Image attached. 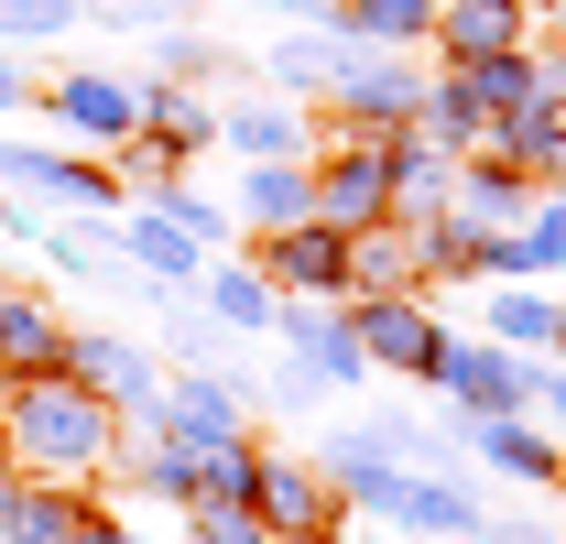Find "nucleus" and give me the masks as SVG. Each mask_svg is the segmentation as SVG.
I'll return each mask as SVG.
<instances>
[{"label":"nucleus","mask_w":566,"mask_h":544,"mask_svg":"<svg viewBox=\"0 0 566 544\" xmlns=\"http://www.w3.org/2000/svg\"><path fill=\"white\" fill-rule=\"evenodd\" d=\"M0 436H11V469H44V479H76V469H109L120 447V414L76 381L66 359L55 370H22L11 404H0Z\"/></svg>","instance_id":"1"},{"label":"nucleus","mask_w":566,"mask_h":544,"mask_svg":"<svg viewBox=\"0 0 566 544\" xmlns=\"http://www.w3.org/2000/svg\"><path fill=\"white\" fill-rule=\"evenodd\" d=\"M392 142L403 132H338L327 164H305V218H327V229H392Z\"/></svg>","instance_id":"2"},{"label":"nucleus","mask_w":566,"mask_h":544,"mask_svg":"<svg viewBox=\"0 0 566 544\" xmlns=\"http://www.w3.org/2000/svg\"><path fill=\"white\" fill-rule=\"evenodd\" d=\"M327 98H338V121H349V132H403V121L424 109V66H403L392 44H349V33H338Z\"/></svg>","instance_id":"3"},{"label":"nucleus","mask_w":566,"mask_h":544,"mask_svg":"<svg viewBox=\"0 0 566 544\" xmlns=\"http://www.w3.org/2000/svg\"><path fill=\"white\" fill-rule=\"evenodd\" d=\"M424 381L447 393V425H469V414H523V381H534V359H512L491 338H458V327H436V359H424Z\"/></svg>","instance_id":"4"},{"label":"nucleus","mask_w":566,"mask_h":544,"mask_svg":"<svg viewBox=\"0 0 566 544\" xmlns=\"http://www.w3.org/2000/svg\"><path fill=\"white\" fill-rule=\"evenodd\" d=\"M251 512L273 523V544H327L338 523H349L338 479L305 469V458H262V469H251Z\"/></svg>","instance_id":"5"},{"label":"nucleus","mask_w":566,"mask_h":544,"mask_svg":"<svg viewBox=\"0 0 566 544\" xmlns=\"http://www.w3.org/2000/svg\"><path fill=\"white\" fill-rule=\"evenodd\" d=\"M66 370H76L109 414H132V425H153V414H164V370H153L132 338H109V327H66Z\"/></svg>","instance_id":"6"},{"label":"nucleus","mask_w":566,"mask_h":544,"mask_svg":"<svg viewBox=\"0 0 566 544\" xmlns=\"http://www.w3.org/2000/svg\"><path fill=\"white\" fill-rule=\"evenodd\" d=\"M251 404H262V393L218 359V370H186V381L164 393V414H153V425H164L175 447H218V436H251Z\"/></svg>","instance_id":"7"},{"label":"nucleus","mask_w":566,"mask_h":544,"mask_svg":"<svg viewBox=\"0 0 566 544\" xmlns=\"http://www.w3.org/2000/svg\"><path fill=\"white\" fill-rule=\"evenodd\" d=\"M349 338L370 370H415L424 381V359H436V316H424V294L403 283V294H349Z\"/></svg>","instance_id":"8"},{"label":"nucleus","mask_w":566,"mask_h":544,"mask_svg":"<svg viewBox=\"0 0 566 544\" xmlns=\"http://www.w3.org/2000/svg\"><path fill=\"white\" fill-rule=\"evenodd\" d=\"M262 283L349 294V229H327V218H283V229H262Z\"/></svg>","instance_id":"9"},{"label":"nucleus","mask_w":566,"mask_h":544,"mask_svg":"<svg viewBox=\"0 0 566 544\" xmlns=\"http://www.w3.org/2000/svg\"><path fill=\"white\" fill-rule=\"evenodd\" d=\"M381 523H392V534H458V544H469L480 490H469L458 469H403V479H392V501H381Z\"/></svg>","instance_id":"10"},{"label":"nucleus","mask_w":566,"mask_h":544,"mask_svg":"<svg viewBox=\"0 0 566 544\" xmlns=\"http://www.w3.org/2000/svg\"><path fill=\"white\" fill-rule=\"evenodd\" d=\"M273 338L294 348V359H305V370H316V381H327V393H359V381H370V359H359V338H349V316H316V305H305V294H294V305H273Z\"/></svg>","instance_id":"11"},{"label":"nucleus","mask_w":566,"mask_h":544,"mask_svg":"<svg viewBox=\"0 0 566 544\" xmlns=\"http://www.w3.org/2000/svg\"><path fill=\"white\" fill-rule=\"evenodd\" d=\"M458 447H469L480 469H501V479H556V469H566V447H556V436H534L523 414H469V425H458Z\"/></svg>","instance_id":"12"},{"label":"nucleus","mask_w":566,"mask_h":544,"mask_svg":"<svg viewBox=\"0 0 566 544\" xmlns=\"http://www.w3.org/2000/svg\"><path fill=\"white\" fill-rule=\"evenodd\" d=\"M218 142H229L240 164H305V153H316L294 98H240V109H218Z\"/></svg>","instance_id":"13"},{"label":"nucleus","mask_w":566,"mask_h":544,"mask_svg":"<svg viewBox=\"0 0 566 544\" xmlns=\"http://www.w3.org/2000/svg\"><path fill=\"white\" fill-rule=\"evenodd\" d=\"M523 33H534L523 0H436V44H447V66H458V55H512Z\"/></svg>","instance_id":"14"},{"label":"nucleus","mask_w":566,"mask_h":544,"mask_svg":"<svg viewBox=\"0 0 566 544\" xmlns=\"http://www.w3.org/2000/svg\"><path fill=\"white\" fill-rule=\"evenodd\" d=\"M66 523H76V501L55 479H33V469L0 458V544H66Z\"/></svg>","instance_id":"15"},{"label":"nucleus","mask_w":566,"mask_h":544,"mask_svg":"<svg viewBox=\"0 0 566 544\" xmlns=\"http://www.w3.org/2000/svg\"><path fill=\"white\" fill-rule=\"evenodd\" d=\"M480 316H491V348H512V359H545L556 327H566V305H556V294H534L523 272H501V294L480 305Z\"/></svg>","instance_id":"16"},{"label":"nucleus","mask_w":566,"mask_h":544,"mask_svg":"<svg viewBox=\"0 0 566 544\" xmlns=\"http://www.w3.org/2000/svg\"><path fill=\"white\" fill-rule=\"evenodd\" d=\"M109 240H120V262H142L153 283H197V272H208V251H197V240H186V229H175L164 207H132V218H120Z\"/></svg>","instance_id":"17"},{"label":"nucleus","mask_w":566,"mask_h":544,"mask_svg":"<svg viewBox=\"0 0 566 544\" xmlns=\"http://www.w3.org/2000/svg\"><path fill=\"white\" fill-rule=\"evenodd\" d=\"M132 132H153V153L175 164V153H208V142H218V109L197 98V87H142V98H132Z\"/></svg>","instance_id":"18"},{"label":"nucleus","mask_w":566,"mask_h":544,"mask_svg":"<svg viewBox=\"0 0 566 544\" xmlns=\"http://www.w3.org/2000/svg\"><path fill=\"white\" fill-rule=\"evenodd\" d=\"M55 359H66V316L44 294H0V370L22 381V370H55Z\"/></svg>","instance_id":"19"},{"label":"nucleus","mask_w":566,"mask_h":544,"mask_svg":"<svg viewBox=\"0 0 566 544\" xmlns=\"http://www.w3.org/2000/svg\"><path fill=\"white\" fill-rule=\"evenodd\" d=\"M66 132H98V142H132V98L142 87H120V76H66V87H33Z\"/></svg>","instance_id":"20"},{"label":"nucleus","mask_w":566,"mask_h":544,"mask_svg":"<svg viewBox=\"0 0 566 544\" xmlns=\"http://www.w3.org/2000/svg\"><path fill=\"white\" fill-rule=\"evenodd\" d=\"M327 66H338V33L327 22H294L273 55H262V87L273 98H327Z\"/></svg>","instance_id":"21"},{"label":"nucleus","mask_w":566,"mask_h":544,"mask_svg":"<svg viewBox=\"0 0 566 544\" xmlns=\"http://www.w3.org/2000/svg\"><path fill=\"white\" fill-rule=\"evenodd\" d=\"M251 469H262V447H251V436L186 447V512H197V501H251Z\"/></svg>","instance_id":"22"},{"label":"nucleus","mask_w":566,"mask_h":544,"mask_svg":"<svg viewBox=\"0 0 566 544\" xmlns=\"http://www.w3.org/2000/svg\"><path fill=\"white\" fill-rule=\"evenodd\" d=\"M327 33H349V44H415V33H436V0H338Z\"/></svg>","instance_id":"23"},{"label":"nucleus","mask_w":566,"mask_h":544,"mask_svg":"<svg viewBox=\"0 0 566 544\" xmlns=\"http://www.w3.org/2000/svg\"><path fill=\"white\" fill-rule=\"evenodd\" d=\"M512 272H523V283L566 272V197H534L523 218H512Z\"/></svg>","instance_id":"24"},{"label":"nucleus","mask_w":566,"mask_h":544,"mask_svg":"<svg viewBox=\"0 0 566 544\" xmlns=\"http://www.w3.org/2000/svg\"><path fill=\"white\" fill-rule=\"evenodd\" d=\"M305 164H316V153H305ZM305 164H251V175H240V218H262V229L305 218V197H316V186H305Z\"/></svg>","instance_id":"25"},{"label":"nucleus","mask_w":566,"mask_h":544,"mask_svg":"<svg viewBox=\"0 0 566 544\" xmlns=\"http://www.w3.org/2000/svg\"><path fill=\"white\" fill-rule=\"evenodd\" d=\"M208 305H218V327H273V283H262V272H240V262H218L208 272Z\"/></svg>","instance_id":"26"},{"label":"nucleus","mask_w":566,"mask_h":544,"mask_svg":"<svg viewBox=\"0 0 566 544\" xmlns=\"http://www.w3.org/2000/svg\"><path fill=\"white\" fill-rule=\"evenodd\" d=\"M164 76L175 87H208V76H240V55L208 44V33H186V22H164Z\"/></svg>","instance_id":"27"},{"label":"nucleus","mask_w":566,"mask_h":544,"mask_svg":"<svg viewBox=\"0 0 566 544\" xmlns=\"http://www.w3.org/2000/svg\"><path fill=\"white\" fill-rule=\"evenodd\" d=\"M197 544H273V523L251 501H197Z\"/></svg>","instance_id":"28"},{"label":"nucleus","mask_w":566,"mask_h":544,"mask_svg":"<svg viewBox=\"0 0 566 544\" xmlns=\"http://www.w3.org/2000/svg\"><path fill=\"white\" fill-rule=\"evenodd\" d=\"M523 414H545V425H556V447H566V348H545V359H534V381H523Z\"/></svg>","instance_id":"29"},{"label":"nucleus","mask_w":566,"mask_h":544,"mask_svg":"<svg viewBox=\"0 0 566 544\" xmlns=\"http://www.w3.org/2000/svg\"><path fill=\"white\" fill-rule=\"evenodd\" d=\"M76 11H98V22H153V33H164V22H186L197 0H76Z\"/></svg>","instance_id":"30"},{"label":"nucleus","mask_w":566,"mask_h":544,"mask_svg":"<svg viewBox=\"0 0 566 544\" xmlns=\"http://www.w3.org/2000/svg\"><path fill=\"white\" fill-rule=\"evenodd\" d=\"M76 0H0V33H66Z\"/></svg>","instance_id":"31"},{"label":"nucleus","mask_w":566,"mask_h":544,"mask_svg":"<svg viewBox=\"0 0 566 544\" xmlns=\"http://www.w3.org/2000/svg\"><path fill=\"white\" fill-rule=\"evenodd\" d=\"M273 404H327V381H316L294 348H283V370H273Z\"/></svg>","instance_id":"32"},{"label":"nucleus","mask_w":566,"mask_h":544,"mask_svg":"<svg viewBox=\"0 0 566 544\" xmlns=\"http://www.w3.org/2000/svg\"><path fill=\"white\" fill-rule=\"evenodd\" d=\"M283 22H338V0H273Z\"/></svg>","instance_id":"33"},{"label":"nucleus","mask_w":566,"mask_h":544,"mask_svg":"<svg viewBox=\"0 0 566 544\" xmlns=\"http://www.w3.org/2000/svg\"><path fill=\"white\" fill-rule=\"evenodd\" d=\"M22 98H33V76H22L11 55H0V109H22Z\"/></svg>","instance_id":"34"},{"label":"nucleus","mask_w":566,"mask_h":544,"mask_svg":"<svg viewBox=\"0 0 566 544\" xmlns=\"http://www.w3.org/2000/svg\"><path fill=\"white\" fill-rule=\"evenodd\" d=\"M545 33H556V55H566V0H545Z\"/></svg>","instance_id":"35"},{"label":"nucleus","mask_w":566,"mask_h":544,"mask_svg":"<svg viewBox=\"0 0 566 544\" xmlns=\"http://www.w3.org/2000/svg\"><path fill=\"white\" fill-rule=\"evenodd\" d=\"M392 544H458V534H392Z\"/></svg>","instance_id":"36"},{"label":"nucleus","mask_w":566,"mask_h":544,"mask_svg":"<svg viewBox=\"0 0 566 544\" xmlns=\"http://www.w3.org/2000/svg\"><path fill=\"white\" fill-rule=\"evenodd\" d=\"M556 121H566V87H556Z\"/></svg>","instance_id":"37"},{"label":"nucleus","mask_w":566,"mask_h":544,"mask_svg":"<svg viewBox=\"0 0 566 544\" xmlns=\"http://www.w3.org/2000/svg\"><path fill=\"white\" fill-rule=\"evenodd\" d=\"M0 458H11V436H0Z\"/></svg>","instance_id":"38"},{"label":"nucleus","mask_w":566,"mask_h":544,"mask_svg":"<svg viewBox=\"0 0 566 544\" xmlns=\"http://www.w3.org/2000/svg\"><path fill=\"white\" fill-rule=\"evenodd\" d=\"M556 348H566V327H556Z\"/></svg>","instance_id":"39"},{"label":"nucleus","mask_w":566,"mask_h":544,"mask_svg":"<svg viewBox=\"0 0 566 544\" xmlns=\"http://www.w3.org/2000/svg\"><path fill=\"white\" fill-rule=\"evenodd\" d=\"M327 544H338V534H327Z\"/></svg>","instance_id":"40"}]
</instances>
